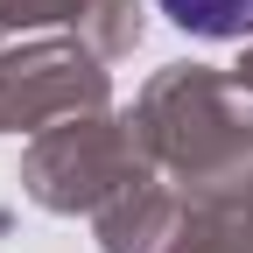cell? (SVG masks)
<instances>
[{
	"label": "cell",
	"mask_w": 253,
	"mask_h": 253,
	"mask_svg": "<svg viewBox=\"0 0 253 253\" xmlns=\"http://www.w3.org/2000/svg\"><path fill=\"white\" fill-rule=\"evenodd\" d=\"M162 14L183 28V36H204V42L253 36V0H162Z\"/></svg>",
	"instance_id": "cell-1"
}]
</instances>
